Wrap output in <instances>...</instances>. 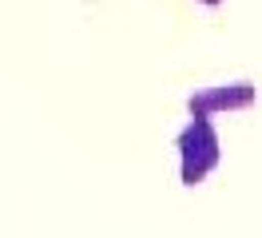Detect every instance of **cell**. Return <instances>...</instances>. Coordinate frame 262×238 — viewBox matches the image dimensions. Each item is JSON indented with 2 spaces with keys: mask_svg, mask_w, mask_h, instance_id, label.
Returning a JSON list of instances; mask_svg holds the SVG:
<instances>
[{
  "mask_svg": "<svg viewBox=\"0 0 262 238\" xmlns=\"http://www.w3.org/2000/svg\"><path fill=\"white\" fill-rule=\"evenodd\" d=\"M175 151H179V183L183 187H203L223 163L219 123L207 119V115H191L183 123L179 139H175Z\"/></svg>",
  "mask_w": 262,
  "mask_h": 238,
  "instance_id": "cell-1",
  "label": "cell"
},
{
  "mask_svg": "<svg viewBox=\"0 0 262 238\" xmlns=\"http://www.w3.org/2000/svg\"><path fill=\"white\" fill-rule=\"evenodd\" d=\"M258 103V83L254 79H227V83H211V88H195L187 95V115H230V111H250Z\"/></svg>",
  "mask_w": 262,
  "mask_h": 238,
  "instance_id": "cell-2",
  "label": "cell"
},
{
  "mask_svg": "<svg viewBox=\"0 0 262 238\" xmlns=\"http://www.w3.org/2000/svg\"><path fill=\"white\" fill-rule=\"evenodd\" d=\"M199 4H203V8H219L223 0H199Z\"/></svg>",
  "mask_w": 262,
  "mask_h": 238,
  "instance_id": "cell-3",
  "label": "cell"
}]
</instances>
